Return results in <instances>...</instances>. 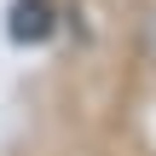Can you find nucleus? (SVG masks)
Here are the masks:
<instances>
[{"mask_svg": "<svg viewBox=\"0 0 156 156\" xmlns=\"http://www.w3.org/2000/svg\"><path fill=\"white\" fill-rule=\"evenodd\" d=\"M12 35H46V6H41V0H23V6H17Z\"/></svg>", "mask_w": 156, "mask_h": 156, "instance_id": "nucleus-1", "label": "nucleus"}]
</instances>
